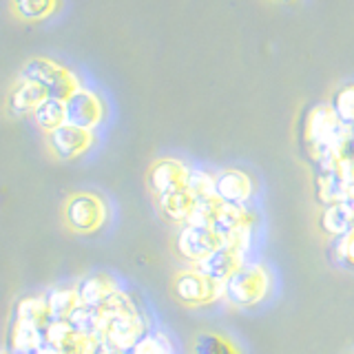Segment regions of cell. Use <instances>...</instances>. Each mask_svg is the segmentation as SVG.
<instances>
[{
    "label": "cell",
    "mask_w": 354,
    "mask_h": 354,
    "mask_svg": "<svg viewBox=\"0 0 354 354\" xmlns=\"http://www.w3.org/2000/svg\"><path fill=\"white\" fill-rule=\"evenodd\" d=\"M20 77L36 82L38 86L44 88L47 97H53V100H66L80 88V80H77V75L71 69H66V66H62L55 60L42 58V55L29 58L22 64Z\"/></svg>",
    "instance_id": "obj_1"
},
{
    "label": "cell",
    "mask_w": 354,
    "mask_h": 354,
    "mask_svg": "<svg viewBox=\"0 0 354 354\" xmlns=\"http://www.w3.org/2000/svg\"><path fill=\"white\" fill-rule=\"evenodd\" d=\"M270 290V272L261 263H243L224 281V297L232 306L250 308L263 301Z\"/></svg>",
    "instance_id": "obj_2"
},
{
    "label": "cell",
    "mask_w": 354,
    "mask_h": 354,
    "mask_svg": "<svg viewBox=\"0 0 354 354\" xmlns=\"http://www.w3.org/2000/svg\"><path fill=\"white\" fill-rule=\"evenodd\" d=\"M62 219L69 230L88 235V232L102 228V224L106 221V204L95 193H73L62 206Z\"/></svg>",
    "instance_id": "obj_3"
},
{
    "label": "cell",
    "mask_w": 354,
    "mask_h": 354,
    "mask_svg": "<svg viewBox=\"0 0 354 354\" xmlns=\"http://www.w3.org/2000/svg\"><path fill=\"white\" fill-rule=\"evenodd\" d=\"M173 290L175 297L180 299V304L188 308H202L224 297V281H217L213 277L199 272L197 268H191L175 274Z\"/></svg>",
    "instance_id": "obj_4"
},
{
    "label": "cell",
    "mask_w": 354,
    "mask_h": 354,
    "mask_svg": "<svg viewBox=\"0 0 354 354\" xmlns=\"http://www.w3.org/2000/svg\"><path fill=\"white\" fill-rule=\"evenodd\" d=\"M44 142H47V149L55 160L69 162L80 158L93 147V131L64 122L62 127L53 129L51 133H44Z\"/></svg>",
    "instance_id": "obj_5"
},
{
    "label": "cell",
    "mask_w": 354,
    "mask_h": 354,
    "mask_svg": "<svg viewBox=\"0 0 354 354\" xmlns=\"http://www.w3.org/2000/svg\"><path fill=\"white\" fill-rule=\"evenodd\" d=\"M177 252L186 261H202L208 254H213L219 246H224V237L213 226H197V224H184V228L177 235Z\"/></svg>",
    "instance_id": "obj_6"
},
{
    "label": "cell",
    "mask_w": 354,
    "mask_h": 354,
    "mask_svg": "<svg viewBox=\"0 0 354 354\" xmlns=\"http://www.w3.org/2000/svg\"><path fill=\"white\" fill-rule=\"evenodd\" d=\"M64 113L69 124L93 131L104 120V102L97 93L80 86L64 100Z\"/></svg>",
    "instance_id": "obj_7"
},
{
    "label": "cell",
    "mask_w": 354,
    "mask_h": 354,
    "mask_svg": "<svg viewBox=\"0 0 354 354\" xmlns=\"http://www.w3.org/2000/svg\"><path fill=\"white\" fill-rule=\"evenodd\" d=\"M188 177H191V169L175 158H160L151 164L147 173V184L155 197L164 193L177 191V188L188 186Z\"/></svg>",
    "instance_id": "obj_8"
},
{
    "label": "cell",
    "mask_w": 354,
    "mask_h": 354,
    "mask_svg": "<svg viewBox=\"0 0 354 354\" xmlns=\"http://www.w3.org/2000/svg\"><path fill=\"white\" fill-rule=\"evenodd\" d=\"M44 97H47V93H44L42 86L20 77L18 82L11 84L9 93L5 97V111L11 118H27L36 111V106Z\"/></svg>",
    "instance_id": "obj_9"
},
{
    "label": "cell",
    "mask_w": 354,
    "mask_h": 354,
    "mask_svg": "<svg viewBox=\"0 0 354 354\" xmlns=\"http://www.w3.org/2000/svg\"><path fill=\"white\" fill-rule=\"evenodd\" d=\"M252 180L237 169H226L215 175V195L224 204H237L246 206V202L252 197Z\"/></svg>",
    "instance_id": "obj_10"
},
{
    "label": "cell",
    "mask_w": 354,
    "mask_h": 354,
    "mask_svg": "<svg viewBox=\"0 0 354 354\" xmlns=\"http://www.w3.org/2000/svg\"><path fill=\"white\" fill-rule=\"evenodd\" d=\"M243 254L246 252H241L239 248L224 243V246H219L213 254H208L206 259L197 261L195 268L199 272L213 277L217 281H226L228 277H232L243 266Z\"/></svg>",
    "instance_id": "obj_11"
},
{
    "label": "cell",
    "mask_w": 354,
    "mask_h": 354,
    "mask_svg": "<svg viewBox=\"0 0 354 354\" xmlns=\"http://www.w3.org/2000/svg\"><path fill=\"white\" fill-rule=\"evenodd\" d=\"M158 204H160L162 215L169 221H175V224H186V221L191 219L195 206H197V197L191 188L184 186V188H177V191L160 195Z\"/></svg>",
    "instance_id": "obj_12"
},
{
    "label": "cell",
    "mask_w": 354,
    "mask_h": 354,
    "mask_svg": "<svg viewBox=\"0 0 354 354\" xmlns=\"http://www.w3.org/2000/svg\"><path fill=\"white\" fill-rule=\"evenodd\" d=\"M44 343V330L31 321L16 319L9 332V354H36Z\"/></svg>",
    "instance_id": "obj_13"
},
{
    "label": "cell",
    "mask_w": 354,
    "mask_h": 354,
    "mask_svg": "<svg viewBox=\"0 0 354 354\" xmlns=\"http://www.w3.org/2000/svg\"><path fill=\"white\" fill-rule=\"evenodd\" d=\"M75 290H77V299H80V304L100 308L111 295L118 290V283H115V279L111 274L97 272V274L84 277V279L75 286Z\"/></svg>",
    "instance_id": "obj_14"
},
{
    "label": "cell",
    "mask_w": 354,
    "mask_h": 354,
    "mask_svg": "<svg viewBox=\"0 0 354 354\" xmlns=\"http://www.w3.org/2000/svg\"><path fill=\"white\" fill-rule=\"evenodd\" d=\"M321 228H324L328 235L343 237L348 232L354 230V204L348 199H339V202H332L324 215H321Z\"/></svg>",
    "instance_id": "obj_15"
},
{
    "label": "cell",
    "mask_w": 354,
    "mask_h": 354,
    "mask_svg": "<svg viewBox=\"0 0 354 354\" xmlns=\"http://www.w3.org/2000/svg\"><path fill=\"white\" fill-rule=\"evenodd\" d=\"M60 7V0H9L11 16L22 22H40L53 16Z\"/></svg>",
    "instance_id": "obj_16"
},
{
    "label": "cell",
    "mask_w": 354,
    "mask_h": 354,
    "mask_svg": "<svg viewBox=\"0 0 354 354\" xmlns=\"http://www.w3.org/2000/svg\"><path fill=\"white\" fill-rule=\"evenodd\" d=\"M36 127L42 133H51L53 129L62 127L66 122V113H64V100H53V97H44L42 102L36 106V111L31 113Z\"/></svg>",
    "instance_id": "obj_17"
},
{
    "label": "cell",
    "mask_w": 354,
    "mask_h": 354,
    "mask_svg": "<svg viewBox=\"0 0 354 354\" xmlns=\"http://www.w3.org/2000/svg\"><path fill=\"white\" fill-rule=\"evenodd\" d=\"M69 324L75 332L86 337H97L100 328H102V313L95 306H86V304H77L71 313H69Z\"/></svg>",
    "instance_id": "obj_18"
},
{
    "label": "cell",
    "mask_w": 354,
    "mask_h": 354,
    "mask_svg": "<svg viewBox=\"0 0 354 354\" xmlns=\"http://www.w3.org/2000/svg\"><path fill=\"white\" fill-rule=\"evenodd\" d=\"M241 226H252V217L246 210V206H237V204H224L217 219L213 221V228L221 237H228L230 232H235Z\"/></svg>",
    "instance_id": "obj_19"
},
{
    "label": "cell",
    "mask_w": 354,
    "mask_h": 354,
    "mask_svg": "<svg viewBox=\"0 0 354 354\" xmlns=\"http://www.w3.org/2000/svg\"><path fill=\"white\" fill-rule=\"evenodd\" d=\"M16 317L31 321V324H36L40 328H44L53 319L49 304H47V297H25V299H20L18 306H16Z\"/></svg>",
    "instance_id": "obj_20"
},
{
    "label": "cell",
    "mask_w": 354,
    "mask_h": 354,
    "mask_svg": "<svg viewBox=\"0 0 354 354\" xmlns=\"http://www.w3.org/2000/svg\"><path fill=\"white\" fill-rule=\"evenodd\" d=\"M337 113H335V109H317L313 115H310L308 120V136L310 140H315V142H321V144H326L330 140V136L335 133V127H337Z\"/></svg>",
    "instance_id": "obj_21"
},
{
    "label": "cell",
    "mask_w": 354,
    "mask_h": 354,
    "mask_svg": "<svg viewBox=\"0 0 354 354\" xmlns=\"http://www.w3.org/2000/svg\"><path fill=\"white\" fill-rule=\"evenodd\" d=\"M47 304L51 310V317H69L71 310L80 304L75 286L73 288H53V290L47 295Z\"/></svg>",
    "instance_id": "obj_22"
},
{
    "label": "cell",
    "mask_w": 354,
    "mask_h": 354,
    "mask_svg": "<svg viewBox=\"0 0 354 354\" xmlns=\"http://www.w3.org/2000/svg\"><path fill=\"white\" fill-rule=\"evenodd\" d=\"M221 206L224 202L213 195V197H204V199H197V206L193 210L191 219L186 221V224H197V226H213V221L217 219Z\"/></svg>",
    "instance_id": "obj_23"
},
{
    "label": "cell",
    "mask_w": 354,
    "mask_h": 354,
    "mask_svg": "<svg viewBox=\"0 0 354 354\" xmlns=\"http://www.w3.org/2000/svg\"><path fill=\"white\" fill-rule=\"evenodd\" d=\"M129 354H173V343L169 341V337L162 335V332L144 335L136 346L129 350Z\"/></svg>",
    "instance_id": "obj_24"
},
{
    "label": "cell",
    "mask_w": 354,
    "mask_h": 354,
    "mask_svg": "<svg viewBox=\"0 0 354 354\" xmlns=\"http://www.w3.org/2000/svg\"><path fill=\"white\" fill-rule=\"evenodd\" d=\"M332 106H335V113L341 122H354V82L339 88Z\"/></svg>",
    "instance_id": "obj_25"
},
{
    "label": "cell",
    "mask_w": 354,
    "mask_h": 354,
    "mask_svg": "<svg viewBox=\"0 0 354 354\" xmlns=\"http://www.w3.org/2000/svg\"><path fill=\"white\" fill-rule=\"evenodd\" d=\"M188 188L195 193L197 199L213 197L215 195V175H208L204 171H191V177H188Z\"/></svg>",
    "instance_id": "obj_26"
},
{
    "label": "cell",
    "mask_w": 354,
    "mask_h": 354,
    "mask_svg": "<svg viewBox=\"0 0 354 354\" xmlns=\"http://www.w3.org/2000/svg\"><path fill=\"white\" fill-rule=\"evenodd\" d=\"M197 354H239L237 348H232L228 341L215 335H202V339H197Z\"/></svg>",
    "instance_id": "obj_27"
},
{
    "label": "cell",
    "mask_w": 354,
    "mask_h": 354,
    "mask_svg": "<svg viewBox=\"0 0 354 354\" xmlns=\"http://www.w3.org/2000/svg\"><path fill=\"white\" fill-rule=\"evenodd\" d=\"M337 257L341 261H348L354 266V230L348 232V235L343 237H337Z\"/></svg>",
    "instance_id": "obj_28"
},
{
    "label": "cell",
    "mask_w": 354,
    "mask_h": 354,
    "mask_svg": "<svg viewBox=\"0 0 354 354\" xmlns=\"http://www.w3.org/2000/svg\"><path fill=\"white\" fill-rule=\"evenodd\" d=\"M279 3H292V0H279Z\"/></svg>",
    "instance_id": "obj_29"
},
{
    "label": "cell",
    "mask_w": 354,
    "mask_h": 354,
    "mask_svg": "<svg viewBox=\"0 0 354 354\" xmlns=\"http://www.w3.org/2000/svg\"><path fill=\"white\" fill-rule=\"evenodd\" d=\"M352 354H354V352H352Z\"/></svg>",
    "instance_id": "obj_30"
}]
</instances>
